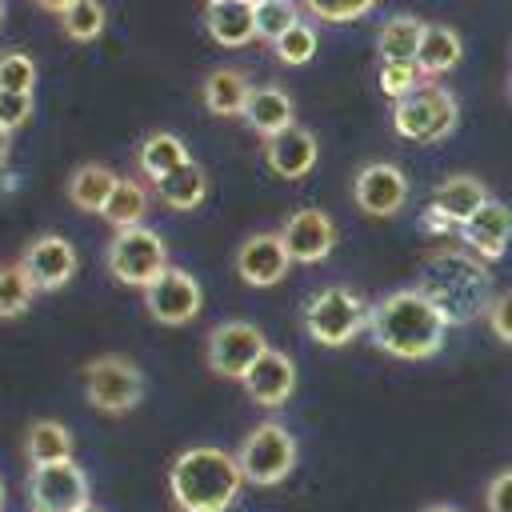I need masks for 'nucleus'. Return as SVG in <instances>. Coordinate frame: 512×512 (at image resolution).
<instances>
[{"mask_svg":"<svg viewBox=\"0 0 512 512\" xmlns=\"http://www.w3.org/2000/svg\"><path fill=\"white\" fill-rule=\"evenodd\" d=\"M372 344L396 360H428L444 348L448 320L420 288H396L372 304Z\"/></svg>","mask_w":512,"mask_h":512,"instance_id":"f257e3e1","label":"nucleus"},{"mask_svg":"<svg viewBox=\"0 0 512 512\" xmlns=\"http://www.w3.org/2000/svg\"><path fill=\"white\" fill-rule=\"evenodd\" d=\"M448 324H472L476 316H488L492 308V276L484 260H476L468 248H440L424 260L420 284H416Z\"/></svg>","mask_w":512,"mask_h":512,"instance_id":"f03ea898","label":"nucleus"},{"mask_svg":"<svg viewBox=\"0 0 512 512\" xmlns=\"http://www.w3.org/2000/svg\"><path fill=\"white\" fill-rule=\"evenodd\" d=\"M240 484V460L212 444L184 448L168 472V488L180 512H228L240 496Z\"/></svg>","mask_w":512,"mask_h":512,"instance_id":"7ed1b4c3","label":"nucleus"},{"mask_svg":"<svg viewBox=\"0 0 512 512\" xmlns=\"http://www.w3.org/2000/svg\"><path fill=\"white\" fill-rule=\"evenodd\" d=\"M456 120H460L456 96L432 80H424L416 92L396 100V112H392V128L412 144H436V140L452 136Z\"/></svg>","mask_w":512,"mask_h":512,"instance_id":"20e7f679","label":"nucleus"},{"mask_svg":"<svg viewBox=\"0 0 512 512\" xmlns=\"http://www.w3.org/2000/svg\"><path fill=\"white\" fill-rule=\"evenodd\" d=\"M372 320V308L344 284H328L320 288L308 308H304V328L316 344H328V348H340L348 340H356Z\"/></svg>","mask_w":512,"mask_h":512,"instance_id":"39448f33","label":"nucleus"},{"mask_svg":"<svg viewBox=\"0 0 512 512\" xmlns=\"http://www.w3.org/2000/svg\"><path fill=\"white\" fill-rule=\"evenodd\" d=\"M168 268V244L152 228H124L108 244V272L128 288H148Z\"/></svg>","mask_w":512,"mask_h":512,"instance_id":"423d86ee","label":"nucleus"},{"mask_svg":"<svg viewBox=\"0 0 512 512\" xmlns=\"http://www.w3.org/2000/svg\"><path fill=\"white\" fill-rule=\"evenodd\" d=\"M84 396L92 408L124 416L140 404L144 396V376L128 356H96L84 368Z\"/></svg>","mask_w":512,"mask_h":512,"instance_id":"0eeeda50","label":"nucleus"},{"mask_svg":"<svg viewBox=\"0 0 512 512\" xmlns=\"http://www.w3.org/2000/svg\"><path fill=\"white\" fill-rule=\"evenodd\" d=\"M240 472H244V480L248 484H260V488H272V484H280L288 472H292V464H296V440H292V432L284 428V424H256L252 432H248V440H244V448H240Z\"/></svg>","mask_w":512,"mask_h":512,"instance_id":"6e6552de","label":"nucleus"},{"mask_svg":"<svg viewBox=\"0 0 512 512\" xmlns=\"http://www.w3.org/2000/svg\"><path fill=\"white\" fill-rule=\"evenodd\" d=\"M28 500L32 512H84L88 500V476L76 460L36 464L28 472Z\"/></svg>","mask_w":512,"mask_h":512,"instance_id":"1a4fd4ad","label":"nucleus"},{"mask_svg":"<svg viewBox=\"0 0 512 512\" xmlns=\"http://www.w3.org/2000/svg\"><path fill=\"white\" fill-rule=\"evenodd\" d=\"M264 352H268V340L248 320H224L208 336V364H212L216 376H228V380H244V372Z\"/></svg>","mask_w":512,"mask_h":512,"instance_id":"9d476101","label":"nucleus"},{"mask_svg":"<svg viewBox=\"0 0 512 512\" xmlns=\"http://www.w3.org/2000/svg\"><path fill=\"white\" fill-rule=\"evenodd\" d=\"M200 300H204V296H200V284H196L184 268H172V264L144 288V308H148V316H152L156 324H168V328L196 320Z\"/></svg>","mask_w":512,"mask_h":512,"instance_id":"9b49d317","label":"nucleus"},{"mask_svg":"<svg viewBox=\"0 0 512 512\" xmlns=\"http://www.w3.org/2000/svg\"><path fill=\"white\" fill-rule=\"evenodd\" d=\"M352 200L360 212L368 216H396L404 204H408V176L388 164V160H376V164H364L356 172V184H352Z\"/></svg>","mask_w":512,"mask_h":512,"instance_id":"f8f14e48","label":"nucleus"},{"mask_svg":"<svg viewBox=\"0 0 512 512\" xmlns=\"http://www.w3.org/2000/svg\"><path fill=\"white\" fill-rule=\"evenodd\" d=\"M488 200V188L476 176H448L444 184H436L432 204L424 212V228L432 232H460V224Z\"/></svg>","mask_w":512,"mask_h":512,"instance_id":"ddd939ff","label":"nucleus"},{"mask_svg":"<svg viewBox=\"0 0 512 512\" xmlns=\"http://www.w3.org/2000/svg\"><path fill=\"white\" fill-rule=\"evenodd\" d=\"M280 240H284V248H288V256L296 264H320L336 248V224L320 208H296L284 220Z\"/></svg>","mask_w":512,"mask_h":512,"instance_id":"4468645a","label":"nucleus"},{"mask_svg":"<svg viewBox=\"0 0 512 512\" xmlns=\"http://www.w3.org/2000/svg\"><path fill=\"white\" fill-rule=\"evenodd\" d=\"M20 268L28 272L36 292H56L76 276V248L64 236H36L24 248Z\"/></svg>","mask_w":512,"mask_h":512,"instance_id":"2eb2a0df","label":"nucleus"},{"mask_svg":"<svg viewBox=\"0 0 512 512\" xmlns=\"http://www.w3.org/2000/svg\"><path fill=\"white\" fill-rule=\"evenodd\" d=\"M288 264H292V256H288L280 232H256V236H248V240L240 244V252H236V272H240V280L252 284V288H272V284H280L284 272H288Z\"/></svg>","mask_w":512,"mask_h":512,"instance_id":"dca6fc26","label":"nucleus"},{"mask_svg":"<svg viewBox=\"0 0 512 512\" xmlns=\"http://www.w3.org/2000/svg\"><path fill=\"white\" fill-rule=\"evenodd\" d=\"M240 384H244L248 400H256L260 408H280V404L292 396V388H296V364H292L288 352L268 348V352L244 372Z\"/></svg>","mask_w":512,"mask_h":512,"instance_id":"f3484780","label":"nucleus"},{"mask_svg":"<svg viewBox=\"0 0 512 512\" xmlns=\"http://www.w3.org/2000/svg\"><path fill=\"white\" fill-rule=\"evenodd\" d=\"M460 236H464V248L480 252L484 260H500V256L508 252V240H512V208L488 196V200L460 224Z\"/></svg>","mask_w":512,"mask_h":512,"instance_id":"a211bd4d","label":"nucleus"},{"mask_svg":"<svg viewBox=\"0 0 512 512\" xmlns=\"http://www.w3.org/2000/svg\"><path fill=\"white\" fill-rule=\"evenodd\" d=\"M316 156H320V144H316V136H312L308 128H300V124L284 128V132L272 136L268 148H264V160H268V168H272L280 180H300V176H308V172L316 168Z\"/></svg>","mask_w":512,"mask_h":512,"instance_id":"6ab92c4d","label":"nucleus"},{"mask_svg":"<svg viewBox=\"0 0 512 512\" xmlns=\"http://www.w3.org/2000/svg\"><path fill=\"white\" fill-rule=\"evenodd\" d=\"M292 116H296L292 96H288L284 88H276V84L252 88V96H248V104H244L248 128H252L256 136H264V140H272V136H280L284 128H292Z\"/></svg>","mask_w":512,"mask_h":512,"instance_id":"aec40b11","label":"nucleus"},{"mask_svg":"<svg viewBox=\"0 0 512 512\" xmlns=\"http://www.w3.org/2000/svg\"><path fill=\"white\" fill-rule=\"evenodd\" d=\"M208 36L220 48H244L248 40H256V4L252 0H224V4H208Z\"/></svg>","mask_w":512,"mask_h":512,"instance_id":"412c9836","label":"nucleus"},{"mask_svg":"<svg viewBox=\"0 0 512 512\" xmlns=\"http://www.w3.org/2000/svg\"><path fill=\"white\" fill-rule=\"evenodd\" d=\"M252 84L240 68H212L204 80V104L212 116H244Z\"/></svg>","mask_w":512,"mask_h":512,"instance_id":"4be33fe9","label":"nucleus"},{"mask_svg":"<svg viewBox=\"0 0 512 512\" xmlns=\"http://www.w3.org/2000/svg\"><path fill=\"white\" fill-rule=\"evenodd\" d=\"M464 56V44L460 36L448 28V24H428L424 28V40H420V52H416V68L420 76H444L460 64Z\"/></svg>","mask_w":512,"mask_h":512,"instance_id":"5701e85b","label":"nucleus"},{"mask_svg":"<svg viewBox=\"0 0 512 512\" xmlns=\"http://www.w3.org/2000/svg\"><path fill=\"white\" fill-rule=\"evenodd\" d=\"M120 176L104 164H80L72 176H68V200L80 208V212H104L108 196L116 192Z\"/></svg>","mask_w":512,"mask_h":512,"instance_id":"b1692460","label":"nucleus"},{"mask_svg":"<svg viewBox=\"0 0 512 512\" xmlns=\"http://www.w3.org/2000/svg\"><path fill=\"white\" fill-rule=\"evenodd\" d=\"M192 156H188V148H184V140L176 136V132H148L144 140H140V168H144V176L156 184V180H164V176H172L180 164H188Z\"/></svg>","mask_w":512,"mask_h":512,"instance_id":"393cba45","label":"nucleus"},{"mask_svg":"<svg viewBox=\"0 0 512 512\" xmlns=\"http://www.w3.org/2000/svg\"><path fill=\"white\" fill-rule=\"evenodd\" d=\"M424 20L420 16H392L380 36H376V52L380 60H400V64H416V52H420V40H424Z\"/></svg>","mask_w":512,"mask_h":512,"instance_id":"a878e982","label":"nucleus"},{"mask_svg":"<svg viewBox=\"0 0 512 512\" xmlns=\"http://www.w3.org/2000/svg\"><path fill=\"white\" fill-rule=\"evenodd\" d=\"M24 456L32 460V468L72 460V432L60 420H32L24 432Z\"/></svg>","mask_w":512,"mask_h":512,"instance_id":"bb28decb","label":"nucleus"},{"mask_svg":"<svg viewBox=\"0 0 512 512\" xmlns=\"http://www.w3.org/2000/svg\"><path fill=\"white\" fill-rule=\"evenodd\" d=\"M156 196H160L168 208L188 212V208H196V204L208 196V176H204V168H200L196 160H188V164H180L172 176L156 180Z\"/></svg>","mask_w":512,"mask_h":512,"instance_id":"cd10ccee","label":"nucleus"},{"mask_svg":"<svg viewBox=\"0 0 512 512\" xmlns=\"http://www.w3.org/2000/svg\"><path fill=\"white\" fill-rule=\"evenodd\" d=\"M100 216H104L116 232H124V228H140L144 216H148V188L136 184V180H120L116 192L108 196V204H104Z\"/></svg>","mask_w":512,"mask_h":512,"instance_id":"c85d7f7f","label":"nucleus"},{"mask_svg":"<svg viewBox=\"0 0 512 512\" xmlns=\"http://www.w3.org/2000/svg\"><path fill=\"white\" fill-rule=\"evenodd\" d=\"M32 296H36V288H32L28 272L20 264H0V320L28 312Z\"/></svg>","mask_w":512,"mask_h":512,"instance_id":"c756f323","label":"nucleus"},{"mask_svg":"<svg viewBox=\"0 0 512 512\" xmlns=\"http://www.w3.org/2000/svg\"><path fill=\"white\" fill-rule=\"evenodd\" d=\"M60 24H64V36H68V40L88 44V40H96V36L104 32L108 16H104V4H100V0H76V4L60 16Z\"/></svg>","mask_w":512,"mask_h":512,"instance_id":"7c9ffc66","label":"nucleus"},{"mask_svg":"<svg viewBox=\"0 0 512 512\" xmlns=\"http://www.w3.org/2000/svg\"><path fill=\"white\" fill-rule=\"evenodd\" d=\"M272 52H276V60L280 64H288V68H300V64H308L312 56H316V28L308 24V20H296L276 44H272Z\"/></svg>","mask_w":512,"mask_h":512,"instance_id":"2f4dec72","label":"nucleus"},{"mask_svg":"<svg viewBox=\"0 0 512 512\" xmlns=\"http://www.w3.org/2000/svg\"><path fill=\"white\" fill-rule=\"evenodd\" d=\"M300 20V4L296 0H272L256 8V36H264L268 44H276L292 24Z\"/></svg>","mask_w":512,"mask_h":512,"instance_id":"473e14b6","label":"nucleus"},{"mask_svg":"<svg viewBox=\"0 0 512 512\" xmlns=\"http://www.w3.org/2000/svg\"><path fill=\"white\" fill-rule=\"evenodd\" d=\"M36 88V64L24 52H0V92H28Z\"/></svg>","mask_w":512,"mask_h":512,"instance_id":"72a5a7b5","label":"nucleus"},{"mask_svg":"<svg viewBox=\"0 0 512 512\" xmlns=\"http://www.w3.org/2000/svg\"><path fill=\"white\" fill-rule=\"evenodd\" d=\"M300 4H304V12H312L316 20H328V24H352L376 8V0H300Z\"/></svg>","mask_w":512,"mask_h":512,"instance_id":"f704fd0d","label":"nucleus"},{"mask_svg":"<svg viewBox=\"0 0 512 512\" xmlns=\"http://www.w3.org/2000/svg\"><path fill=\"white\" fill-rule=\"evenodd\" d=\"M380 92L392 96V100H404L408 92H416L424 80H420V68L416 64H400V60H380Z\"/></svg>","mask_w":512,"mask_h":512,"instance_id":"c9c22d12","label":"nucleus"},{"mask_svg":"<svg viewBox=\"0 0 512 512\" xmlns=\"http://www.w3.org/2000/svg\"><path fill=\"white\" fill-rule=\"evenodd\" d=\"M32 116V96L28 92H0V128L12 136L16 128H24Z\"/></svg>","mask_w":512,"mask_h":512,"instance_id":"e433bc0d","label":"nucleus"},{"mask_svg":"<svg viewBox=\"0 0 512 512\" xmlns=\"http://www.w3.org/2000/svg\"><path fill=\"white\" fill-rule=\"evenodd\" d=\"M488 328H492L496 340L512 344V292H500V296L492 300V308H488Z\"/></svg>","mask_w":512,"mask_h":512,"instance_id":"4c0bfd02","label":"nucleus"},{"mask_svg":"<svg viewBox=\"0 0 512 512\" xmlns=\"http://www.w3.org/2000/svg\"><path fill=\"white\" fill-rule=\"evenodd\" d=\"M484 508H488V512H512V468H504L500 476L488 480Z\"/></svg>","mask_w":512,"mask_h":512,"instance_id":"58836bf2","label":"nucleus"},{"mask_svg":"<svg viewBox=\"0 0 512 512\" xmlns=\"http://www.w3.org/2000/svg\"><path fill=\"white\" fill-rule=\"evenodd\" d=\"M32 4H36L40 12H52V16H64V12H68V8L76 4V0H32Z\"/></svg>","mask_w":512,"mask_h":512,"instance_id":"ea45409f","label":"nucleus"},{"mask_svg":"<svg viewBox=\"0 0 512 512\" xmlns=\"http://www.w3.org/2000/svg\"><path fill=\"white\" fill-rule=\"evenodd\" d=\"M8 152H12V144H8V132L0 128V168L8 164Z\"/></svg>","mask_w":512,"mask_h":512,"instance_id":"a19ab883","label":"nucleus"},{"mask_svg":"<svg viewBox=\"0 0 512 512\" xmlns=\"http://www.w3.org/2000/svg\"><path fill=\"white\" fill-rule=\"evenodd\" d=\"M424 512H456V508H452V504H428Z\"/></svg>","mask_w":512,"mask_h":512,"instance_id":"79ce46f5","label":"nucleus"},{"mask_svg":"<svg viewBox=\"0 0 512 512\" xmlns=\"http://www.w3.org/2000/svg\"><path fill=\"white\" fill-rule=\"evenodd\" d=\"M0 512H4V480H0Z\"/></svg>","mask_w":512,"mask_h":512,"instance_id":"37998d69","label":"nucleus"},{"mask_svg":"<svg viewBox=\"0 0 512 512\" xmlns=\"http://www.w3.org/2000/svg\"><path fill=\"white\" fill-rule=\"evenodd\" d=\"M252 4H256V8H260V4H272V0H252Z\"/></svg>","mask_w":512,"mask_h":512,"instance_id":"c03bdc74","label":"nucleus"},{"mask_svg":"<svg viewBox=\"0 0 512 512\" xmlns=\"http://www.w3.org/2000/svg\"><path fill=\"white\" fill-rule=\"evenodd\" d=\"M0 24H4V0H0Z\"/></svg>","mask_w":512,"mask_h":512,"instance_id":"a18cd8bd","label":"nucleus"},{"mask_svg":"<svg viewBox=\"0 0 512 512\" xmlns=\"http://www.w3.org/2000/svg\"><path fill=\"white\" fill-rule=\"evenodd\" d=\"M508 96H512V76H508Z\"/></svg>","mask_w":512,"mask_h":512,"instance_id":"49530a36","label":"nucleus"},{"mask_svg":"<svg viewBox=\"0 0 512 512\" xmlns=\"http://www.w3.org/2000/svg\"><path fill=\"white\" fill-rule=\"evenodd\" d=\"M84 512H100V508H92V504H88V508H84Z\"/></svg>","mask_w":512,"mask_h":512,"instance_id":"de8ad7c7","label":"nucleus"},{"mask_svg":"<svg viewBox=\"0 0 512 512\" xmlns=\"http://www.w3.org/2000/svg\"><path fill=\"white\" fill-rule=\"evenodd\" d=\"M208 4H224V0H208Z\"/></svg>","mask_w":512,"mask_h":512,"instance_id":"09e8293b","label":"nucleus"}]
</instances>
